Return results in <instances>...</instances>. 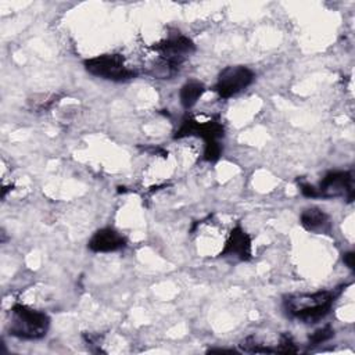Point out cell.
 <instances>
[{
  "mask_svg": "<svg viewBox=\"0 0 355 355\" xmlns=\"http://www.w3.org/2000/svg\"><path fill=\"white\" fill-rule=\"evenodd\" d=\"M205 92V86L202 82L191 79L187 80L179 90V100L183 108L189 110L197 104V101L201 98V96Z\"/></svg>",
  "mask_w": 355,
  "mask_h": 355,
  "instance_id": "obj_11",
  "label": "cell"
},
{
  "mask_svg": "<svg viewBox=\"0 0 355 355\" xmlns=\"http://www.w3.org/2000/svg\"><path fill=\"white\" fill-rule=\"evenodd\" d=\"M337 295L338 293L330 290L288 294L283 298V308L293 319L315 323L330 312Z\"/></svg>",
  "mask_w": 355,
  "mask_h": 355,
  "instance_id": "obj_1",
  "label": "cell"
},
{
  "mask_svg": "<svg viewBox=\"0 0 355 355\" xmlns=\"http://www.w3.org/2000/svg\"><path fill=\"white\" fill-rule=\"evenodd\" d=\"M333 336H334V329L327 324V326H323V327L318 329L316 331H313L309 336V343L316 345V344H320V343H324V341L330 340Z\"/></svg>",
  "mask_w": 355,
  "mask_h": 355,
  "instance_id": "obj_12",
  "label": "cell"
},
{
  "mask_svg": "<svg viewBox=\"0 0 355 355\" xmlns=\"http://www.w3.org/2000/svg\"><path fill=\"white\" fill-rule=\"evenodd\" d=\"M158 53V58L180 69L186 58L196 51V44L191 39L183 35L169 36L153 46Z\"/></svg>",
  "mask_w": 355,
  "mask_h": 355,
  "instance_id": "obj_6",
  "label": "cell"
},
{
  "mask_svg": "<svg viewBox=\"0 0 355 355\" xmlns=\"http://www.w3.org/2000/svg\"><path fill=\"white\" fill-rule=\"evenodd\" d=\"M255 79V73L244 65L225 67L216 79L214 90L220 98H230L245 90Z\"/></svg>",
  "mask_w": 355,
  "mask_h": 355,
  "instance_id": "obj_5",
  "label": "cell"
},
{
  "mask_svg": "<svg viewBox=\"0 0 355 355\" xmlns=\"http://www.w3.org/2000/svg\"><path fill=\"white\" fill-rule=\"evenodd\" d=\"M50 327V318L46 312L33 309L24 304H15L11 308L8 333L21 340H40Z\"/></svg>",
  "mask_w": 355,
  "mask_h": 355,
  "instance_id": "obj_3",
  "label": "cell"
},
{
  "mask_svg": "<svg viewBox=\"0 0 355 355\" xmlns=\"http://www.w3.org/2000/svg\"><path fill=\"white\" fill-rule=\"evenodd\" d=\"M222 257H233L239 261H250L252 257V240L250 234L240 226H234L227 239L226 243L220 251Z\"/></svg>",
  "mask_w": 355,
  "mask_h": 355,
  "instance_id": "obj_8",
  "label": "cell"
},
{
  "mask_svg": "<svg viewBox=\"0 0 355 355\" xmlns=\"http://www.w3.org/2000/svg\"><path fill=\"white\" fill-rule=\"evenodd\" d=\"M354 258H355L354 251H348V252H344V254H343V261H344V263H345L349 269H354Z\"/></svg>",
  "mask_w": 355,
  "mask_h": 355,
  "instance_id": "obj_13",
  "label": "cell"
},
{
  "mask_svg": "<svg viewBox=\"0 0 355 355\" xmlns=\"http://www.w3.org/2000/svg\"><path fill=\"white\" fill-rule=\"evenodd\" d=\"M126 243V237L114 227H101L89 239L87 248L93 252H115L125 248Z\"/></svg>",
  "mask_w": 355,
  "mask_h": 355,
  "instance_id": "obj_9",
  "label": "cell"
},
{
  "mask_svg": "<svg viewBox=\"0 0 355 355\" xmlns=\"http://www.w3.org/2000/svg\"><path fill=\"white\" fill-rule=\"evenodd\" d=\"M300 223L309 232H324L330 227L329 215L318 207L304 209L300 215Z\"/></svg>",
  "mask_w": 355,
  "mask_h": 355,
  "instance_id": "obj_10",
  "label": "cell"
},
{
  "mask_svg": "<svg viewBox=\"0 0 355 355\" xmlns=\"http://www.w3.org/2000/svg\"><path fill=\"white\" fill-rule=\"evenodd\" d=\"M83 67L90 75L112 82H126L137 76V72L126 65L125 57L118 53H107L86 58Z\"/></svg>",
  "mask_w": 355,
  "mask_h": 355,
  "instance_id": "obj_4",
  "label": "cell"
},
{
  "mask_svg": "<svg viewBox=\"0 0 355 355\" xmlns=\"http://www.w3.org/2000/svg\"><path fill=\"white\" fill-rule=\"evenodd\" d=\"M208 352H229V354H233V352H237L236 349H227V348H212V349H209Z\"/></svg>",
  "mask_w": 355,
  "mask_h": 355,
  "instance_id": "obj_14",
  "label": "cell"
},
{
  "mask_svg": "<svg viewBox=\"0 0 355 355\" xmlns=\"http://www.w3.org/2000/svg\"><path fill=\"white\" fill-rule=\"evenodd\" d=\"M316 189L318 198L345 197L354 200V175L351 171H330L319 182Z\"/></svg>",
  "mask_w": 355,
  "mask_h": 355,
  "instance_id": "obj_7",
  "label": "cell"
},
{
  "mask_svg": "<svg viewBox=\"0 0 355 355\" xmlns=\"http://www.w3.org/2000/svg\"><path fill=\"white\" fill-rule=\"evenodd\" d=\"M225 128L219 119L209 121H198L194 116H186L178 130L173 135V139H184L190 136L201 137L204 140V161L215 162L220 158L223 147L220 144V139L223 137Z\"/></svg>",
  "mask_w": 355,
  "mask_h": 355,
  "instance_id": "obj_2",
  "label": "cell"
}]
</instances>
